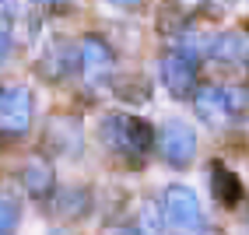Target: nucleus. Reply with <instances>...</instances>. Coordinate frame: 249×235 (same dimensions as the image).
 I'll return each mask as SVG.
<instances>
[{
  "label": "nucleus",
  "mask_w": 249,
  "mask_h": 235,
  "mask_svg": "<svg viewBox=\"0 0 249 235\" xmlns=\"http://www.w3.org/2000/svg\"><path fill=\"white\" fill-rule=\"evenodd\" d=\"M106 235H141V232L137 228H109Z\"/></svg>",
  "instance_id": "16"
},
{
  "label": "nucleus",
  "mask_w": 249,
  "mask_h": 235,
  "mask_svg": "<svg viewBox=\"0 0 249 235\" xmlns=\"http://www.w3.org/2000/svg\"><path fill=\"white\" fill-rule=\"evenodd\" d=\"M98 137L109 151H120V155H147L155 147V130L147 120L126 112H109L102 127H98Z\"/></svg>",
  "instance_id": "1"
},
{
  "label": "nucleus",
  "mask_w": 249,
  "mask_h": 235,
  "mask_svg": "<svg viewBox=\"0 0 249 235\" xmlns=\"http://www.w3.org/2000/svg\"><path fill=\"white\" fill-rule=\"evenodd\" d=\"M14 11H18V0H0V14H7V18H11Z\"/></svg>",
  "instance_id": "15"
},
{
  "label": "nucleus",
  "mask_w": 249,
  "mask_h": 235,
  "mask_svg": "<svg viewBox=\"0 0 249 235\" xmlns=\"http://www.w3.org/2000/svg\"><path fill=\"white\" fill-rule=\"evenodd\" d=\"M77 67H81V74H85V81H106L112 74V67H116V56H112V49L106 39H98V36H85L77 42Z\"/></svg>",
  "instance_id": "7"
},
{
  "label": "nucleus",
  "mask_w": 249,
  "mask_h": 235,
  "mask_svg": "<svg viewBox=\"0 0 249 235\" xmlns=\"http://www.w3.org/2000/svg\"><path fill=\"white\" fill-rule=\"evenodd\" d=\"M36 7H42V11H53V14H63L71 7V0H36Z\"/></svg>",
  "instance_id": "13"
},
{
  "label": "nucleus",
  "mask_w": 249,
  "mask_h": 235,
  "mask_svg": "<svg viewBox=\"0 0 249 235\" xmlns=\"http://www.w3.org/2000/svg\"><path fill=\"white\" fill-rule=\"evenodd\" d=\"M32 127V91L25 85H11L0 95V133L21 137Z\"/></svg>",
  "instance_id": "5"
},
{
  "label": "nucleus",
  "mask_w": 249,
  "mask_h": 235,
  "mask_svg": "<svg viewBox=\"0 0 249 235\" xmlns=\"http://www.w3.org/2000/svg\"><path fill=\"white\" fill-rule=\"evenodd\" d=\"M49 235H63V232H49Z\"/></svg>",
  "instance_id": "18"
},
{
  "label": "nucleus",
  "mask_w": 249,
  "mask_h": 235,
  "mask_svg": "<svg viewBox=\"0 0 249 235\" xmlns=\"http://www.w3.org/2000/svg\"><path fill=\"white\" fill-rule=\"evenodd\" d=\"M161 207H155V204H144V214H141V221H144V228L151 232V235H158L161 232V225H165V214H158Z\"/></svg>",
  "instance_id": "12"
},
{
  "label": "nucleus",
  "mask_w": 249,
  "mask_h": 235,
  "mask_svg": "<svg viewBox=\"0 0 249 235\" xmlns=\"http://www.w3.org/2000/svg\"><path fill=\"white\" fill-rule=\"evenodd\" d=\"M14 225H18V204L0 193V235H11Z\"/></svg>",
  "instance_id": "11"
},
{
  "label": "nucleus",
  "mask_w": 249,
  "mask_h": 235,
  "mask_svg": "<svg viewBox=\"0 0 249 235\" xmlns=\"http://www.w3.org/2000/svg\"><path fill=\"white\" fill-rule=\"evenodd\" d=\"M112 4H120V7H137L141 0H112Z\"/></svg>",
  "instance_id": "17"
},
{
  "label": "nucleus",
  "mask_w": 249,
  "mask_h": 235,
  "mask_svg": "<svg viewBox=\"0 0 249 235\" xmlns=\"http://www.w3.org/2000/svg\"><path fill=\"white\" fill-rule=\"evenodd\" d=\"M21 182H25V190L32 197H46L49 190H53V169H49L42 158H32L21 169Z\"/></svg>",
  "instance_id": "10"
},
{
  "label": "nucleus",
  "mask_w": 249,
  "mask_h": 235,
  "mask_svg": "<svg viewBox=\"0 0 249 235\" xmlns=\"http://www.w3.org/2000/svg\"><path fill=\"white\" fill-rule=\"evenodd\" d=\"M246 36H249V28H246Z\"/></svg>",
  "instance_id": "20"
},
{
  "label": "nucleus",
  "mask_w": 249,
  "mask_h": 235,
  "mask_svg": "<svg viewBox=\"0 0 249 235\" xmlns=\"http://www.w3.org/2000/svg\"><path fill=\"white\" fill-rule=\"evenodd\" d=\"M193 109L211 127H231L246 109V95L231 85H200L193 91Z\"/></svg>",
  "instance_id": "2"
},
{
  "label": "nucleus",
  "mask_w": 249,
  "mask_h": 235,
  "mask_svg": "<svg viewBox=\"0 0 249 235\" xmlns=\"http://www.w3.org/2000/svg\"><path fill=\"white\" fill-rule=\"evenodd\" d=\"M211 190H214V200H218L221 207H239L242 204V182L231 169H225V165H214L211 169Z\"/></svg>",
  "instance_id": "9"
},
{
  "label": "nucleus",
  "mask_w": 249,
  "mask_h": 235,
  "mask_svg": "<svg viewBox=\"0 0 249 235\" xmlns=\"http://www.w3.org/2000/svg\"><path fill=\"white\" fill-rule=\"evenodd\" d=\"M161 214L169 228L176 235H200L204 232V211H200V200L190 186H169L161 193Z\"/></svg>",
  "instance_id": "3"
},
{
  "label": "nucleus",
  "mask_w": 249,
  "mask_h": 235,
  "mask_svg": "<svg viewBox=\"0 0 249 235\" xmlns=\"http://www.w3.org/2000/svg\"><path fill=\"white\" fill-rule=\"evenodd\" d=\"M155 144H158V155L169 162L172 169H186L196 158V133L182 120H165V127L155 133Z\"/></svg>",
  "instance_id": "4"
},
{
  "label": "nucleus",
  "mask_w": 249,
  "mask_h": 235,
  "mask_svg": "<svg viewBox=\"0 0 249 235\" xmlns=\"http://www.w3.org/2000/svg\"><path fill=\"white\" fill-rule=\"evenodd\" d=\"M0 95H4V88H0Z\"/></svg>",
  "instance_id": "19"
},
{
  "label": "nucleus",
  "mask_w": 249,
  "mask_h": 235,
  "mask_svg": "<svg viewBox=\"0 0 249 235\" xmlns=\"http://www.w3.org/2000/svg\"><path fill=\"white\" fill-rule=\"evenodd\" d=\"M7 53H11V32H7L4 25H0V63L7 60Z\"/></svg>",
  "instance_id": "14"
},
{
  "label": "nucleus",
  "mask_w": 249,
  "mask_h": 235,
  "mask_svg": "<svg viewBox=\"0 0 249 235\" xmlns=\"http://www.w3.org/2000/svg\"><path fill=\"white\" fill-rule=\"evenodd\" d=\"M246 98H249V95H246Z\"/></svg>",
  "instance_id": "21"
},
{
  "label": "nucleus",
  "mask_w": 249,
  "mask_h": 235,
  "mask_svg": "<svg viewBox=\"0 0 249 235\" xmlns=\"http://www.w3.org/2000/svg\"><path fill=\"white\" fill-rule=\"evenodd\" d=\"M207 56L221 60V63H249V39L242 32H221V36L211 39Z\"/></svg>",
  "instance_id": "8"
},
{
  "label": "nucleus",
  "mask_w": 249,
  "mask_h": 235,
  "mask_svg": "<svg viewBox=\"0 0 249 235\" xmlns=\"http://www.w3.org/2000/svg\"><path fill=\"white\" fill-rule=\"evenodd\" d=\"M158 74H161V85L172 98H193V91H196V63L193 60L169 49L158 63Z\"/></svg>",
  "instance_id": "6"
}]
</instances>
